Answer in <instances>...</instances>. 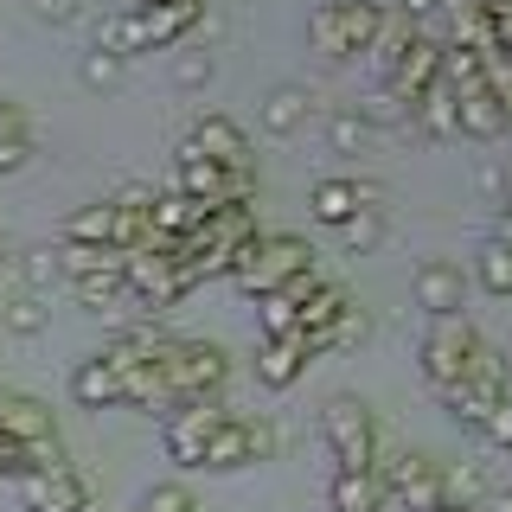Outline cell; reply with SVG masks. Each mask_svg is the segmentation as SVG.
<instances>
[{"label":"cell","mask_w":512,"mask_h":512,"mask_svg":"<svg viewBox=\"0 0 512 512\" xmlns=\"http://www.w3.org/2000/svg\"><path fill=\"white\" fill-rule=\"evenodd\" d=\"M480 346H487V340L468 327V314H429L423 340H416V365H423V378L442 391V384H461V378H468V365H474Z\"/></svg>","instance_id":"1"},{"label":"cell","mask_w":512,"mask_h":512,"mask_svg":"<svg viewBox=\"0 0 512 512\" xmlns=\"http://www.w3.org/2000/svg\"><path fill=\"white\" fill-rule=\"evenodd\" d=\"M320 436H327V448H333V461L340 468H378V416L359 404V397H333L327 410H320Z\"/></svg>","instance_id":"2"},{"label":"cell","mask_w":512,"mask_h":512,"mask_svg":"<svg viewBox=\"0 0 512 512\" xmlns=\"http://www.w3.org/2000/svg\"><path fill=\"white\" fill-rule=\"evenodd\" d=\"M231 423V410L218 404V397H192L167 416V455L180 461V468H205V442L218 436V429Z\"/></svg>","instance_id":"3"},{"label":"cell","mask_w":512,"mask_h":512,"mask_svg":"<svg viewBox=\"0 0 512 512\" xmlns=\"http://www.w3.org/2000/svg\"><path fill=\"white\" fill-rule=\"evenodd\" d=\"M199 282L180 256H160V250H128V295L148 301V308H173L186 288Z\"/></svg>","instance_id":"4"},{"label":"cell","mask_w":512,"mask_h":512,"mask_svg":"<svg viewBox=\"0 0 512 512\" xmlns=\"http://www.w3.org/2000/svg\"><path fill=\"white\" fill-rule=\"evenodd\" d=\"M416 308L423 314H461L468 308V276H461V263L429 256V263L416 269Z\"/></svg>","instance_id":"5"},{"label":"cell","mask_w":512,"mask_h":512,"mask_svg":"<svg viewBox=\"0 0 512 512\" xmlns=\"http://www.w3.org/2000/svg\"><path fill=\"white\" fill-rule=\"evenodd\" d=\"M141 13V32H148V45L160 52V45H180L192 26L205 20V0H135Z\"/></svg>","instance_id":"6"},{"label":"cell","mask_w":512,"mask_h":512,"mask_svg":"<svg viewBox=\"0 0 512 512\" xmlns=\"http://www.w3.org/2000/svg\"><path fill=\"white\" fill-rule=\"evenodd\" d=\"M20 500H26V512H84L90 487L77 480V468H64V474H20Z\"/></svg>","instance_id":"7"},{"label":"cell","mask_w":512,"mask_h":512,"mask_svg":"<svg viewBox=\"0 0 512 512\" xmlns=\"http://www.w3.org/2000/svg\"><path fill=\"white\" fill-rule=\"evenodd\" d=\"M455 109H461V135H474V141H500L506 128H512V109L500 103V90H493V84L455 96Z\"/></svg>","instance_id":"8"},{"label":"cell","mask_w":512,"mask_h":512,"mask_svg":"<svg viewBox=\"0 0 512 512\" xmlns=\"http://www.w3.org/2000/svg\"><path fill=\"white\" fill-rule=\"evenodd\" d=\"M301 372H308V346H301V333H295V340H263V346H256V384H263V391H288Z\"/></svg>","instance_id":"9"},{"label":"cell","mask_w":512,"mask_h":512,"mask_svg":"<svg viewBox=\"0 0 512 512\" xmlns=\"http://www.w3.org/2000/svg\"><path fill=\"white\" fill-rule=\"evenodd\" d=\"M192 148L224 160V167H250V135L231 116H199V122H192Z\"/></svg>","instance_id":"10"},{"label":"cell","mask_w":512,"mask_h":512,"mask_svg":"<svg viewBox=\"0 0 512 512\" xmlns=\"http://www.w3.org/2000/svg\"><path fill=\"white\" fill-rule=\"evenodd\" d=\"M250 461H263L256 455V436H250V416H231V423L205 442V474H237V468H250Z\"/></svg>","instance_id":"11"},{"label":"cell","mask_w":512,"mask_h":512,"mask_svg":"<svg viewBox=\"0 0 512 512\" xmlns=\"http://www.w3.org/2000/svg\"><path fill=\"white\" fill-rule=\"evenodd\" d=\"M327 500H333V512H384L391 506V493H384V480L372 474V468H340L333 474V487H327Z\"/></svg>","instance_id":"12"},{"label":"cell","mask_w":512,"mask_h":512,"mask_svg":"<svg viewBox=\"0 0 512 512\" xmlns=\"http://www.w3.org/2000/svg\"><path fill=\"white\" fill-rule=\"evenodd\" d=\"M52 404H39V397H26V391H7L0 397V436H13V442H32V436H52Z\"/></svg>","instance_id":"13"},{"label":"cell","mask_w":512,"mask_h":512,"mask_svg":"<svg viewBox=\"0 0 512 512\" xmlns=\"http://www.w3.org/2000/svg\"><path fill=\"white\" fill-rule=\"evenodd\" d=\"M58 244H116V199H96V205H77L71 218H64Z\"/></svg>","instance_id":"14"},{"label":"cell","mask_w":512,"mask_h":512,"mask_svg":"<svg viewBox=\"0 0 512 512\" xmlns=\"http://www.w3.org/2000/svg\"><path fill=\"white\" fill-rule=\"evenodd\" d=\"M71 397H77L84 410H109V404H122V372H109V365L90 352V359L71 372Z\"/></svg>","instance_id":"15"},{"label":"cell","mask_w":512,"mask_h":512,"mask_svg":"<svg viewBox=\"0 0 512 512\" xmlns=\"http://www.w3.org/2000/svg\"><path fill=\"white\" fill-rule=\"evenodd\" d=\"M442 410L455 416V423H468V429H487V416H493V404H500V397L487 391V384H474V378H461V384H442Z\"/></svg>","instance_id":"16"},{"label":"cell","mask_w":512,"mask_h":512,"mask_svg":"<svg viewBox=\"0 0 512 512\" xmlns=\"http://www.w3.org/2000/svg\"><path fill=\"white\" fill-rule=\"evenodd\" d=\"M391 13L372 7V0H340V32H346V58H359V52H372L378 45V32Z\"/></svg>","instance_id":"17"},{"label":"cell","mask_w":512,"mask_h":512,"mask_svg":"<svg viewBox=\"0 0 512 512\" xmlns=\"http://www.w3.org/2000/svg\"><path fill=\"white\" fill-rule=\"evenodd\" d=\"M308 103H314V96H308V90H295V84L269 90V96H263V135L288 141V135H295L301 122H308Z\"/></svg>","instance_id":"18"},{"label":"cell","mask_w":512,"mask_h":512,"mask_svg":"<svg viewBox=\"0 0 512 512\" xmlns=\"http://www.w3.org/2000/svg\"><path fill=\"white\" fill-rule=\"evenodd\" d=\"M205 212H212V205H199L192 192L167 186V192L154 199V231H167V237H186V231H199V224H205Z\"/></svg>","instance_id":"19"},{"label":"cell","mask_w":512,"mask_h":512,"mask_svg":"<svg viewBox=\"0 0 512 512\" xmlns=\"http://www.w3.org/2000/svg\"><path fill=\"white\" fill-rule=\"evenodd\" d=\"M410 122L423 128L429 141H455V135H461V109H455V90H448V84H436V90L423 96V103H416V116H410Z\"/></svg>","instance_id":"20"},{"label":"cell","mask_w":512,"mask_h":512,"mask_svg":"<svg viewBox=\"0 0 512 512\" xmlns=\"http://www.w3.org/2000/svg\"><path fill=\"white\" fill-rule=\"evenodd\" d=\"M308 212H314L320 224H333V231H340L346 218L365 212V199H359V186H352V180H320L314 199H308Z\"/></svg>","instance_id":"21"},{"label":"cell","mask_w":512,"mask_h":512,"mask_svg":"<svg viewBox=\"0 0 512 512\" xmlns=\"http://www.w3.org/2000/svg\"><path fill=\"white\" fill-rule=\"evenodd\" d=\"M442 84L455 96H468L487 84V45H448L442 52Z\"/></svg>","instance_id":"22"},{"label":"cell","mask_w":512,"mask_h":512,"mask_svg":"<svg viewBox=\"0 0 512 512\" xmlns=\"http://www.w3.org/2000/svg\"><path fill=\"white\" fill-rule=\"evenodd\" d=\"M442 13H448L442 45H493V26H487V7H480V0H442Z\"/></svg>","instance_id":"23"},{"label":"cell","mask_w":512,"mask_h":512,"mask_svg":"<svg viewBox=\"0 0 512 512\" xmlns=\"http://www.w3.org/2000/svg\"><path fill=\"white\" fill-rule=\"evenodd\" d=\"M256 327H263V340H295L301 333V301L295 295H256Z\"/></svg>","instance_id":"24"},{"label":"cell","mask_w":512,"mask_h":512,"mask_svg":"<svg viewBox=\"0 0 512 512\" xmlns=\"http://www.w3.org/2000/svg\"><path fill=\"white\" fill-rule=\"evenodd\" d=\"M45 320H52V308H45V301L32 295V288H20V295H7V301H0V327H7V333H20V340H39V333H45Z\"/></svg>","instance_id":"25"},{"label":"cell","mask_w":512,"mask_h":512,"mask_svg":"<svg viewBox=\"0 0 512 512\" xmlns=\"http://www.w3.org/2000/svg\"><path fill=\"white\" fill-rule=\"evenodd\" d=\"M96 45H103V52H122V58H135V52H154V45H148V32H141V13H135V7L109 13V20H103V32H96Z\"/></svg>","instance_id":"26"},{"label":"cell","mask_w":512,"mask_h":512,"mask_svg":"<svg viewBox=\"0 0 512 512\" xmlns=\"http://www.w3.org/2000/svg\"><path fill=\"white\" fill-rule=\"evenodd\" d=\"M71 288H77L84 308H109V301L128 295V263H103V269H90V276H77Z\"/></svg>","instance_id":"27"},{"label":"cell","mask_w":512,"mask_h":512,"mask_svg":"<svg viewBox=\"0 0 512 512\" xmlns=\"http://www.w3.org/2000/svg\"><path fill=\"white\" fill-rule=\"evenodd\" d=\"M474 282L487 288V295H512V244H500V237H487L474 256Z\"/></svg>","instance_id":"28"},{"label":"cell","mask_w":512,"mask_h":512,"mask_svg":"<svg viewBox=\"0 0 512 512\" xmlns=\"http://www.w3.org/2000/svg\"><path fill=\"white\" fill-rule=\"evenodd\" d=\"M96 359H103L109 372H122V378H128V372H141V365L154 359V333H116V340L96 352Z\"/></svg>","instance_id":"29"},{"label":"cell","mask_w":512,"mask_h":512,"mask_svg":"<svg viewBox=\"0 0 512 512\" xmlns=\"http://www.w3.org/2000/svg\"><path fill=\"white\" fill-rule=\"evenodd\" d=\"M77 77H84L90 90H122V77H128V58H122V52H103V45H90V52L77 58Z\"/></svg>","instance_id":"30"},{"label":"cell","mask_w":512,"mask_h":512,"mask_svg":"<svg viewBox=\"0 0 512 512\" xmlns=\"http://www.w3.org/2000/svg\"><path fill=\"white\" fill-rule=\"evenodd\" d=\"M308 45L327 58H346V32H340V0H320L308 13Z\"/></svg>","instance_id":"31"},{"label":"cell","mask_w":512,"mask_h":512,"mask_svg":"<svg viewBox=\"0 0 512 512\" xmlns=\"http://www.w3.org/2000/svg\"><path fill=\"white\" fill-rule=\"evenodd\" d=\"M64 468H71V455H64L58 429H52V436H32V442H20V474H64Z\"/></svg>","instance_id":"32"},{"label":"cell","mask_w":512,"mask_h":512,"mask_svg":"<svg viewBox=\"0 0 512 512\" xmlns=\"http://www.w3.org/2000/svg\"><path fill=\"white\" fill-rule=\"evenodd\" d=\"M487 500V480H480L474 461H461V468H442V506H480Z\"/></svg>","instance_id":"33"},{"label":"cell","mask_w":512,"mask_h":512,"mask_svg":"<svg viewBox=\"0 0 512 512\" xmlns=\"http://www.w3.org/2000/svg\"><path fill=\"white\" fill-rule=\"evenodd\" d=\"M327 141H333V154H359L365 141H372V122H365V109H340V116L327 122Z\"/></svg>","instance_id":"34"},{"label":"cell","mask_w":512,"mask_h":512,"mask_svg":"<svg viewBox=\"0 0 512 512\" xmlns=\"http://www.w3.org/2000/svg\"><path fill=\"white\" fill-rule=\"evenodd\" d=\"M340 237H346V250H352V256H372V250L384 244V218H378V205H365L359 218H346V224H340Z\"/></svg>","instance_id":"35"},{"label":"cell","mask_w":512,"mask_h":512,"mask_svg":"<svg viewBox=\"0 0 512 512\" xmlns=\"http://www.w3.org/2000/svg\"><path fill=\"white\" fill-rule=\"evenodd\" d=\"M212 71H218L212 52H180V58H173V84H180V90H205Z\"/></svg>","instance_id":"36"},{"label":"cell","mask_w":512,"mask_h":512,"mask_svg":"<svg viewBox=\"0 0 512 512\" xmlns=\"http://www.w3.org/2000/svg\"><path fill=\"white\" fill-rule=\"evenodd\" d=\"M141 512H199V506H192V493L180 480H160V487L141 493Z\"/></svg>","instance_id":"37"},{"label":"cell","mask_w":512,"mask_h":512,"mask_svg":"<svg viewBox=\"0 0 512 512\" xmlns=\"http://www.w3.org/2000/svg\"><path fill=\"white\" fill-rule=\"evenodd\" d=\"M480 436H487L493 448H512V391L493 404V416H487V429H480Z\"/></svg>","instance_id":"38"},{"label":"cell","mask_w":512,"mask_h":512,"mask_svg":"<svg viewBox=\"0 0 512 512\" xmlns=\"http://www.w3.org/2000/svg\"><path fill=\"white\" fill-rule=\"evenodd\" d=\"M333 333H340V346H365V340H372V314H365V308H346Z\"/></svg>","instance_id":"39"},{"label":"cell","mask_w":512,"mask_h":512,"mask_svg":"<svg viewBox=\"0 0 512 512\" xmlns=\"http://www.w3.org/2000/svg\"><path fill=\"white\" fill-rule=\"evenodd\" d=\"M154 199H160V192H154V186H141V180H128V186L116 192L122 212H141V218H154Z\"/></svg>","instance_id":"40"},{"label":"cell","mask_w":512,"mask_h":512,"mask_svg":"<svg viewBox=\"0 0 512 512\" xmlns=\"http://www.w3.org/2000/svg\"><path fill=\"white\" fill-rule=\"evenodd\" d=\"M32 13H39L45 26H71V20H77L84 7H77V0H32Z\"/></svg>","instance_id":"41"},{"label":"cell","mask_w":512,"mask_h":512,"mask_svg":"<svg viewBox=\"0 0 512 512\" xmlns=\"http://www.w3.org/2000/svg\"><path fill=\"white\" fill-rule=\"evenodd\" d=\"M32 160V135H13V141H0V173H20Z\"/></svg>","instance_id":"42"},{"label":"cell","mask_w":512,"mask_h":512,"mask_svg":"<svg viewBox=\"0 0 512 512\" xmlns=\"http://www.w3.org/2000/svg\"><path fill=\"white\" fill-rule=\"evenodd\" d=\"M397 13H404L410 26H423V20H436V13H442V0H397Z\"/></svg>","instance_id":"43"},{"label":"cell","mask_w":512,"mask_h":512,"mask_svg":"<svg viewBox=\"0 0 512 512\" xmlns=\"http://www.w3.org/2000/svg\"><path fill=\"white\" fill-rule=\"evenodd\" d=\"M13 135H26V122H20V103H7V96H0V141H13Z\"/></svg>","instance_id":"44"},{"label":"cell","mask_w":512,"mask_h":512,"mask_svg":"<svg viewBox=\"0 0 512 512\" xmlns=\"http://www.w3.org/2000/svg\"><path fill=\"white\" fill-rule=\"evenodd\" d=\"M493 237H500V244H512V199L500 205V218H493Z\"/></svg>","instance_id":"45"},{"label":"cell","mask_w":512,"mask_h":512,"mask_svg":"<svg viewBox=\"0 0 512 512\" xmlns=\"http://www.w3.org/2000/svg\"><path fill=\"white\" fill-rule=\"evenodd\" d=\"M474 512H512V493H487V500H480Z\"/></svg>","instance_id":"46"},{"label":"cell","mask_w":512,"mask_h":512,"mask_svg":"<svg viewBox=\"0 0 512 512\" xmlns=\"http://www.w3.org/2000/svg\"><path fill=\"white\" fill-rule=\"evenodd\" d=\"M429 512H474V506H429Z\"/></svg>","instance_id":"47"},{"label":"cell","mask_w":512,"mask_h":512,"mask_svg":"<svg viewBox=\"0 0 512 512\" xmlns=\"http://www.w3.org/2000/svg\"><path fill=\"white\" fill-rule=\"evenodd\" d=\"M0 301H7V282H0Z\"/></svg>","instance_id":"48"}]
</instances>
